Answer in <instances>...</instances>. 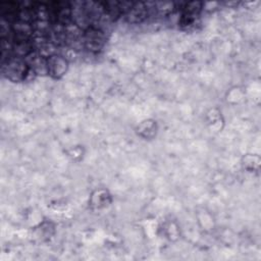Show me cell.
<instances>
[{"label":"cell","instance_id":"1","mask_svg":"<svg viewBox=\"0 0 261 261\" xmlns=\"http://www.w3.org/2000/svg\"><path fill=\"white\" fill-rule=\"evenodd\" d=\"M2 73L12 82L29 81L37 75L22 57L12 56L2 62Z\"/></svg>","mask_w":261,"mask_h":261},{"label":"cell","instance_id":"2","mask_svg":"<svg viewBox=\"0 0 261 261\" xmlns=\"http://www.w3.org/2000/svg\"><path fill=\"white\" fill-rule=\"evenodd\" d=\"M84 48L89 50L90 52H99L105 42H106V35L102 28L96 25H90L88 29L84 31Z\"/></svg>","mask_w":261,"mask_h":261},{"label":"cell","instance_id":"3","mask_svg":"<svg viewBox=\"0 0 261 261\" xmlns=\"http://www.w3.org/2000/svg\"><path fill=\"white\" fill-rule=\"evenodd\" d=\"M47 70L52 77L60 79L67 70V60L61 55H51L47 58Z\"/></svg>","mask_w":261,"mask_h":261},{"label":"cell","instance_id":"4","mask_svg":"<svg viewBox=\"0 0 261 261\" xmlns=\"http://www.w3.org/2000/svg\"><path fill=\"white\" fill-rule=\"evenodd\" d=\"M148 15H149L148 8H147L146 3H144V2L134 3L132 8L129 9V11L125 14L127 20L129 22H134V23L142 22L143 20H145L148 17Z\"/></svg>","mask_w":261,"mask_h":261}]
</instances>
